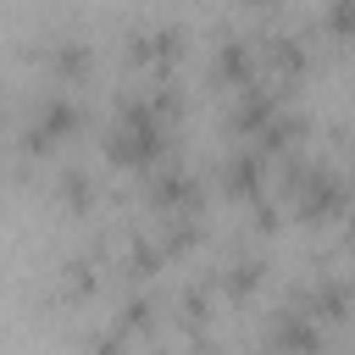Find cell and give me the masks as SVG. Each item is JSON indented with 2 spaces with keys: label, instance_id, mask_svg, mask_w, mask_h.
I'll list each match as a JSON object with an SVG mask.
<instances>
[{
  "label": "cell",
  "instance_id": "1",
  "mask_svg": "<svg viewBox=\"0 0 355 355\" xmlns=\"http://www.w3.org/2000/svg\"><path fill=\"white\" fill-rule=\"evenodd\" d=\"M94 150H100V166L139 178V172H150L155 161H166V155L178 150V122H166V116L144 100L139 83H122V89L111 94L105 122L94 128Z\"/></svg>",
  "mask_w": 355,
  "mask_h": 355
},
{
  "label": "cell",
  "instance_id": "2",
  "mask_svg": "<svg viewBox=\"0 0 355 355\" xmlns=\"http://www.w3.org/2000/svg\"><path fill=\"white\" fill-rule=\"evenodd\" d=\"M272 194L294 211V222L305 227H322V222H338L349 211V166L327 161V155H283L272 166Z\"/></svg>",
  "mask_w": 355,
  "mask_h": 355
},
{
  "label": "cell",
  "instance_id": "3",
  "mask_svg": "<svg viewBox=\"0 0 355 355\" xmlns=\"http://www.w3.org/2000/svg\"><path fill=\"white\" fill-rule=\"evenodd\" d=\"M94 128L89 105L78 100V89H61V83H39L22 105V116L11 122V150L22 161H55L72 139H83Z\"/></svg>",
  "mask_w": 355,
  "mask_h": 355
},
{
  "label": "cell",
  "instance_id": "4",
  "mask_svg": "<svg viewBox=\"0 0 355 355\" xmlns=\"http://www.w3.org/2000/svg\"><path fill=\"white\" fill-rule=\"evenodd\" d=\"M116 61H122L133 78H178V67L189 61V28L172 22V17L133 22V28H122V39H116Z\"/></svg>",
  "mask_w": 355,
  "mask_h": 355
},
{
  "label": "cell",
  "instance_id": "5",
  "mask_svg": "<svg viewBox=\"0 0 355 355\" xmlns=\"http://www.w3.org/2000/svg\"><path fill=\"white\" fill-rule=\"evenodd\" d=\"M111 244H116V227H94L83 244H72L55 272H50V294L55 305H89L105 283H111Z\"/></svg>",
  "mask_w": 355,
  "mask_h": 355
},
{
  "label": "cell",
  "instance_id": "6",
  "mask_svg": "<svg viewBox=\"0 0 355 355\" xmlns=\"http://www.w3.org/2000/svg\"><path fill=\"white\" fill-rule=\"evenodd\" d=\"M139 200L150 205V216L161 211H211V172H200L189 155H166L150 172H139Z\"/></svg>",
  "mask_w": 355,
  "mask_h": 355
},
{
  "label": "cell",
  "instance_id": "7",
  "mask_svg": "<svg viewBox=\"0 0 355 355\" xmlns=\"http://www.w3.org/2000/svg\"><path fill=\"white\" fill-rule=\"evenodd\" d=\"M255 50H261V72L300 89L316 67V28L311 22H283V17H266L255 28Z\"/></svg>",
  "mask_w": 355,
  "mask_h": 355
},
{
  "label": "cell",
  "instance_id": "8",
  "mask_svg": "<svg viewBox=\"0 0 355 355\" xmlns=\"http://www.w3.org/2000/svg\"><path fill=\"white\" fill-rule=\"evenodd\" d=\"M28 61H39L44 83L83 89V83L94 78V67H100V50H94V39L78 33V28H50V33L28 39Z\"/></svg>",
  "mask_w": 355,
  "mask_h": 355
},
{
  "label": "cell",
  "instance_id": "9",
  "mask_svg": "<svg viewBox=\"0 0 355 355\" xmlns=\"http://www.w3.org/2000/svg\"><path fill=\"white\" fill-rule=\"evenodd\" d=\"M261 78V50H255V33L233 28V22H216L211 39H205V83L233 94L244 83Z\"/></svg>",
  "mask_w": 355,
  "mask_h": 355
},
{
  "label": "cell",
  "instance_id": "10",
  "mask_svg": "<svg viewBox=\"0 0 355 355\" xmlns=\"http://www.w3.org/2000/svg\"><path fill=\"white\" fill-rule=\"evenodd\" d=\"M283 294H288V300H300V305H305L327 333H338V327H349V322H355V272L316 266V272L294 277Z\"/></svg>",
  "mask_w": 355,
  "mask_h": 355
},
{
  "label": "cell",
  "instance_id": "11",
  "mask_svg": "<svg viewBox=\"0 0 355 355\" xmlns=\"http://www.w3.org/2000/svg\"><path fill=\"white\" fill-rule=\"evenodd\" d=\"M327 338L333 333L288 294H277L261 316V349H272V355H327Z\"/></svg>",
  "mask_w": 355,
  "mask_h": 355
},
{
  "label": "cell",
  "instance_id": "12",
  "mask_svg": "<svg viewBox=\"0 0 355 355\" xmlns=\"http://www.w3.org/2000/svg\"><path fill=\"white\" fill-rule=\"evenodd\" d=\"M272 155L266 150H255V144H244V139H227L222 144V155L211 161V183L222 189V200H233V205H250V200H261L266 189H272Z\"/></svg>",
  "mask_w": 355,
  "mask_h": 355
},
{
  "label": "cell",
  "instance_id": "13",
  "mask_svg": "<svg viewBox=\"0 0 355 355\" xmlns=\"http://www.w3.org/2000/svg\"><path fill=\"white\" fill-rule=\"evenodd\" d=\"M266 272H272V261H266V250L255 244V233H250V239H227V244L211 255V277H216V294H222L227 305H250V300L266 288Z\"/></svg>",
  "mask_w": 355,
  "mask_h": 355
},
{
  "label": "cell",
  "instance_id": "14",
  "mask_svg": "<svg viewBox=\"0 0 355 355\" xmlns=\"http://www.w3.org/2000/svg\"><path fill=\"white\" fill-rule=\"evenodd\" d=\"M216 305H222V294H216L211 266H205V272L178 277V283H172V294H166V322L178 327V344L216 333Z\"/></svg>",
  "mask_w": 355,
  "mask_h": 355
},
{
  "label": "cell",
  "instance_id": "15",
  "mask_svg": "<svg viewBox=\"0 0 355 355\" xmlns=\"http://www.w3.org/2000/svg\"><path fill=\"white\" fill-rule=\"evenodd\" d=\"M50 194H55V205H61L67 216H94V211H100V194H105V178H100L94 161L67 155V161H55V172H50Z\"/></svg>",
  "mask_w": 355,
  "mask_h": 355
},
{
  "label": "cell",
  "instance_id": "16",
  "mask_svg": "<svg viewBox=\"0 0 355 355\" xmlns=\"http://www.w3.org/2000/svg\"><path fill=\"white\" fill-rule=\"evenodd\" d=\"M111 316L133 333V338H150L161 322H166V294L155 283H122L116 300H111Z\"/></svg>",
  "mask_w": 355,
  "mask_h": 355
},
{
  "label": "cell",
  "instance_id": "17",
  "mask_svg": "<svg viewBox=\"0 0 355 355\" xmlns=\"http://www.w3.org/2000/svg\"><path fill=\"white\" fill-rule=\"evenodd\" d=\"M305 139H311V116L300 111V100H288L272 122H261L244 144H255V150H266L272 161H283V155H294V150H305Z\"/></svg>",
  "mask_w": 355,
  "mask_h": 355
},
{
  "label": "cell",
  "instance_id": "18",
  "mask_svg": "<svg viewBox=\"0 0 355 355\" xmlns=\"http://www.w3.org/2000/svg\"><path fill=\"white\" fill-rule=\"evenodd\" d=\"M150 227H155L166 261H189V255L211 239V211H161Z\"/></svg>",
  "mask_w": 355,
  "mask_h": 355
},
{
  "label": "cell",
  "instance_id": "19",
  "mask_svg": "<svg viewBox=\"0 0 355 355\" xmlns=\"http://www.w3.org/2000/svg\"><path fill=\"white\" fill-rule=\"evenodd\" d=\"M133 344H139V338H133L111 311H105V316H94V322L83 327V355H139Z\"/></svg>",
  "mask_w": 355,
  "mask_h": 355
},
{
  "label": "cell",
  "instance_id": "20",
  "mask_svg": "<svg viewBox=\"0 0 355 355\" xmlns=\"http://www.w3.org/2000/svg\"><path fill=\"white\" fill-rule=\"evenodd\" d=\"M311 28H316V39L338 44V50H355V0H322Z\"/></svg>",
  "mask_w": 355,
  "mask_h": 355
},
{
  "label": "cell",
  "instance_id": "21",
  "mask_svg": "<svg viewBox=\"0 0 355 355\" xmlns=\"http://www.w3.org/2000/svg\"><path fill=\"white\" fill-rule=\"evenodd\" d=\"M283 6H288V0H239V11H250V17H261V22H266V17H277Z\"/></svg>",
  "mask_w": 355,
  "mask_h": 355
},
{
  "label": "cell",
  "instance_id": "22",
  "mask_svg": "<svg viewBox=\"0 0 355 355\" xmlns=\"http://www.w3.org/2000/svg\"><path fill=\"white\" fill-rule=\"evenodd\" d=\"M11 139V116H6V100H0V144Z\"/></svg>",
  "mask_w": 355,
  "mask_h": 355
},
{
  "label": "cell",
  "instance_id": "23",
  "mask_svg": "<svg viewBox=\"0 0 355 355\" xmlns=\"http://www.w3.org/2000/svg\"><path fill=\"white\" fill-rule=\"evenodd\" d=\"M139 355H172V349H161V344H155V349H139Z\"/></svg>",
  "mask_w": 355,
  "mask_h": 355
},
{
  "label": "cell",
  "instance_id": "24",
  "mask_svg": "<svg viewBox=\"0 0 355 355\" xmlns=\"http://www.w3.org/2000/svg\"><path fill=\"white\" fill-rule=\"evenodd\" d=\"M344 355H355V344H349V349H344Z\"/></svg>",
  "mask_w": 355,
  "mask_h": 355
}]
</instances>
